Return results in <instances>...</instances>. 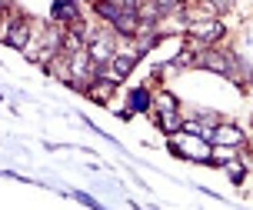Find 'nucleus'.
<instances>
[{
  "label": "nucleus",
  "mask_w": 253,
  "mask_h": 210,
  "mask_svg": "<svg viewBox=\"0 0 253 210\" xmlns=\"http://www.w3.org/2000/svg\"><path fill=\"white\" fill-rule=\"evenodd\" d=\"M67 77H70V84L80 87V90H87L97 77H100V63L90 57V50H77V53H67Z\"/></svg>",
  "instance_id": "obj_1"
},
{
  "label": "nucleus",
  "mask_w": 253,
  "mask_h": 210,
  "mask_svg": "<svg viewBox=\"0 0 253 210\" xmlns=\"http://www.w3.org/2000/svg\"><path fill=\"white\" fill-rule=\"evenodd\" d=\"M230 177H233L237 184H240V180H243V167H240V163H230Z\"/></svg>",
  "instance_id": "obj_16"
},
{
  "label": "nucleus",
  "mask_w": 253,
  "mask_h": 210,
  "mask_svg": "<svg viewBox=\"0 0 253 210\" xmlns=\"http://www.w3.org/2000/svg\"><path fill=\"white\" fill-rule=\"evenodd\" d=\"M160 127H164L167 134H177V130H183V120H180L177 107H160Z\"/></svg>",
  "instance_id": "obj_13"
},
{
  "label": "nucleus",
  "mask_w": 253,
  "mask_h": 210,
  "mask_svg": "<svg viewBox=\"0 0 253 210\" xmlns=\"http://www.w3.org/2000/svg\"><path fill=\"white\" fill-rule=\"evenodd\" d=\"M137 57L140 53H117L114 57V80H124V77L137 67Z\"/></svg>",
  "instance_id": "obj_12"
},
{
  "label": "nucleus",
  "mask_w": 253,
  "mask_h": 210,
  "mask_svg": "<svg viewBox=\"0 0 253 210\" xmlns=\"http://www.w3.org/2000/svg\"><path fill=\"white\" fill-rule=\"evenodd\" d=\"M93 7H97V13H100L107 24H114L117 17H120V10H124V3H120V0H97Z\"/></svg>",
  "instance_id": "obj_14"
},
{
  "label": "nucleus",
  "mask_w": 253,
  "mask_h": 210,
  "mask_svg": "<svg viewBox=\"0 0 253 210\" xmlns=\"http://www.w3.org/2000/svg\"><path fill=\"white\" fill-rule=\"evenodd\" d=\"M210 3H213V7H220V3H223V0H210Z\"/></svg>",
  "instance_id": "obj_17"
},
{
  "label": "nucleus",
  "mask_w": 253,
  "mask_h": 210,
  "mask_svg": "<svg viewBox=\"0 0 253 210\" xmlns=\"http://www.w3.org/2000/svg\"><path fill=\"white\" fill-rule=\"evenodd\" d=\"M150 90L147 87H137V90H130V107L124 110V117H130V113H137V110H150Z\"/></svg>",
  "instance_id": "obj_11"
},
{
  "label": "nucleus",
  "mask_w": 253,
  "mask_h": 210,
  "mask_svg": "<svg viewBox=\"0 0 253 210\" xmlns=\"http://www.w3.org/2000/svg\"><path fill=\"white\" fill-rule=\"evenodd\" d=\"M180 3H183V0H180Z\"/></svg>",
  "instance_id": "obj_18"
},
{
  "label": "nucleus",
  "mask_w": 253,
  "mask_h": 210,
  "mask_svg": "<svg viewBox=\"0 0 253 210\" xmlns=\"http://www.w3.org/2000/svg\"><path fill=\"white\" fill-rule=\"evenodd\" d=\"M87 50H90V57L97 63H107V60H114L117 53H114V37L110 34H100V30H93L87 40Z\"/></svg>",
  "instance_id": "obj_3"
},
{
  "label": "nucleus",
  "mask_w": 253,
  "mask_h": 210,
  "mask_svg": "<svg viewBox=\"0 0 253 210\" xmlns=\"http://www.w3.org/2000/svg\"><path fill=\"white\" fill-rule=\"evenodd\" d=\"M193 67H200V70H213V74H227V70H230V57H227V53H216V50H203V53H197Z\"/></svg>",
  "instance_id": "obj_5"
},
{
  "label": "nucleus",
  "mask_w": 253,
  "mask_h": 210,
  "mask_svg": "<svg viewBox=\"0 0 253 210\" xmlns=\"http://www.w3.org/2000/svg\"><path fill=\"white\" fill-rule=\"evenodd\" d=\"M210 144H216V147H240L243 144V130L233 127V124H216Z\"/></svg>",
  "instance_id": "obj_6"
},
{
  "label": "nucleus",
  "mask_w": 253,
  "mask_h": 210,
  "mask_svg": "<svg viewBox=\"0 0 253 210\" xmlns=\"http://www.w3.org/2000/svg\"><path fill=\"white\" fill-rule=\"evenodd\" d=\"M193 60H197V50H180L173 67H187V63H193Z\"/></svg>",
  "instance_id": "obj_15"
},
{
  "label": "nucleus",
  "mask_w": 253,
  "mask_h": 210,
  "mask_svg": "<svg viewBox=\"0 0 253 210\" xmlns=\"http://www.w3.org/2000/svg\"><path fill=\"white\" fill-rule=\"evenodd\" d=\"M170 147L177 150L180 157H187V160H200V163H210L213 160V154H210V140L207 137H197V134H187V130H177V134H170Z\"/></svg>",
  "instance_id": "obj_2"
},
{
  "label": "nucleus",
  "mask_w": 253,
  "mask_h": 210,
  "mask_svg": "<svg viewBox=\"0 0 253 210\" xmlns=\"http://www.w3.org/2000/svg\"><path fill=\"white\" fill-rule=\"evenodd\" d=\"M114 87L117 84L110 80V77H97V80L87 87V97L97 100V104H107V100H110V94H114Z\"/></svg>",
  "instance_id": "obj_9"
},
{
  "label": "nucleus",
  "mask_w": 253,
  "mask_h": 210,
  "mask_svg": "<svg viewBox=\"0 0 253 210\" xmlns=\"http://www.w3.org/2000/svg\"><path fill=\"white\" fill-rule=\"evenodd\" d=\"M187 34L197 40V44H213V40L223 37V24H220V20H193Z\"/></svg>",
  "instance_id": "obj_4"
},
{
  "label": "nucleus",
  "mask_w": 253,
  "mask_h": 210,
  "mask_svg": "<svg viewBox=\"0 0 253 210\" xmlns=\"http://www.w3.org/2000/svg\"><path fill=\"white\" fill-rule=\"evenodd\" d=\"M50 17H53V20H60V24H77V20H80V7L70 3V0H63V3H53Z\"/></svg>",
  "instance_id": "obj_10"
},
{
  "label": "nucleus",
  "mask_w": 253,
  "mask_h": 210,
  "mask_svg": "<svg viewBox=\"0 0 253 210\" xmlns=\"http://www.w3.org/2000/svg\"><path fill=\"white\" fill-rule=\"evenodd\" d=\"M3 44H10V47H17V50H27V44H30V24H27V20H13V24L3 30Z\"/></svg>",
  "instance_id": "obj_8"
},
{
  "label": "nucleus",
  "mask_w": 253,
  "mask_h": 210,
  "mask_svg": "<svg viewBox=\"0 0 253 210\" xmlns=\"http://www.w3.org/2000/svg\"><path fill=\"white\" fill-rule=\"evenodd\" d=\"M114 30L120 34V37H133V34L140 30V7H124L120 17L114 20Z\"/></svg>",
  "instance_id": "obj_7"
}]
</instances>
